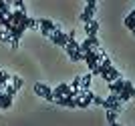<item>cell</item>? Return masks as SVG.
I'll return each instance as SVG.
<instances>
[{"label":"cell","mask_w":135,"mask_h":126,"mask_svg":"<svg viewBox=\"0 0 135 126\" xmlns=\"http://www.w3.org/2000/svg\"><path fill=\"white\" fill-rule=\"evenodd\" d=\"M91 74H93V76H101L107 84H111V82H115V80H119V78H121L119 70L111 64V60H109V58H103V62L97 66Z\"/></svg>","instance_id":"cell-1"},{"label":"cell","mask_w":135,"mask_h":126,"mask_svg":"<svg viewBox=\"0 0 135 126\" xmlns=\"http://www.w3.org/2000/svg\"><path fill=\"white\" fill-rule=\"evenodd\" d=\"M38 28H40V34H45L46 38H49L59 26H56L52 20H49V18H42V20H38Z\"/></svg>","instance_id":"cell-7"},{"label":"cell","mask_w":135,"mask_h":126,"mask_svg":"<svg viewBox=\"0 0 135 126\" xmlns=\"http://www.w3.org/2000/svg\"><path fill=\"white\" fill-rule=\"evenodd\" d=\"M55 104L67 106V108H77V98H61V100H55Z\"/></svg>","instance_id":"cell-14"},{"label":"cell","mask_w":135,"mask_h":126,"mask_svg":"<svg viewBox=\"0 0 135 126\" xmlns=\"http://www.w3.org/2000/svg\"><path fill=\"white\" fill-rule=\"evenodd\" d=\"M51 38V42L55 44V46H61V48H67V42H69V32H65V30H61V26L56 28L55 32L49 36Z\"/></svg>","instance_id":"cell-4"},{"label":"cell","mask_w":135,"mask_h":126,"mask_svg":"<svg viewBox=\"0 0 135 126\" xmlns=\"http://www.w3.org/2000/svg\"><path fill=\"white\" fill-rule=\"evenodd\" d=\"M105 110H113V112H121V100H119L117 94H109L107 98H105V104H103Z\"/></svg>","instance_id":"cell-6"},{"label":"cell","mask_w":135,"mask_h":126,"mask_svg":"<svg viewBox=\"0 0 135 126\" xmlns=\"http://www.w3.org/2000/svg\"><path fill=\"white\" fill-rule=\"evenodd\" d=\"M12 6H14V8H16V10H24V0H14V2H10Z\"/></svg>","instance_id":"cell-21"},{"label":"cell","mask_w":135,"mask_h":126,"mask_svg":"<svg viewBox=\"0 0 135 126\" xmlns=\"http://www.w3.org/2000/svg\"><path fill=\"white\" fill-rule=\"evenodd\" d=\"M71 88L79 92V88H81V76H75V78H73V82H71Z\"/></svg>","instance_id":"cell-19"},{"label":"cell","mask_w":135,"mask_h":126,"mask_svg":"<svg viewBox=\"0 0 135 126\" xmlns=\"http://www.w3.org/2000/svg\"><path fill=\"white\" fill-rule=\"evenodd\" d=\"M34 94H38L40 98H45V100H49V102H55V96H52V90L46 84H42V82H34Z\"/></svg>","instance_id":"cell-5"},{"label":"cell","mask_w":135,"mask_h":126,"mask_svg":"<svg viewBox=\"0 0 135 126\" xmlns=\"http://www.w3.org/2000/svg\"><path fill=\"white\" fill-rule=\"evenodd\" d=\"M79 48H81V52H89V50H99L101 48V44H99V36L97 38H85L83 42H79Z\"/></svg>","instance_id":"cell-8"},{"label":"cell","mask_w":135,"mask_h":126,"mask_svg":"<svg viewBox=\"0 0 135 126\" xmlns=\"http://www.w3.org/2000/svg\"><path fill=\"white\" fill-rule=\"evenodd\" d=\"M111 126H121V124H117V122H115V124H111Z\"/></svg>","instance_id":"cell-23"},{"label":"cell","mask_w":135,"mask_h":126,"mask_svg":"<svg viewBox=\"0 0 135 126\" xmlns=\"http://www.w3.org/2000/svg\"><path fill=\"white\" fill-rule=\"evenodd\" d=\"M4 92H6V94H10L12 98H14V94H16L18 90H16L14 86H12V84H6V86H4Z\"/></svg>","instance_id":"cell-20"},{"label":"cell","mask_w":135,"mask_h":126,"mask_svg":"<svg viewBox=\"0 0 135 126\" xmlns=\"http://www.w3.org/2000/svg\"><path fill=\"white\" fill-rule=\"evenodd\" d=\"M125 28H127V30H131V32L135 30V10H131V14H127V16H125Z\"/></svg>","instance_id":"cell-15"},{"label":"cell","mask_w":135,"mask_h":126,"mask_svg":"<svg viewBox=\"0 0 135 126\" xmlns=\"http://www.w3.org/2000/svg\"><path fill=\"white\" fill-rule=\"evenodd\" d=\"M91 80H93V74H85L81 76V88H79V96L87 90H91Z\"/></svg>","instance_id":"cell-12"},{"label":"cell","mask_w":135,"mask_h":126,"mask_svg":"<svg viewBox=\"0 0 135 126\" xmlns=\"http://www.w3.org/2000/svg\"><path fill=\"white\" fill-rule=\"evenodd\" d=\"M10 82V74L4 70H0V90H4V86Z\"/></svg>","instance_id":"cell-16"},{"label":"cell","mask_w":135,"mask_h":126,"mask_svg":"<svg viewBox=\"0 0 135 126\" xmlns=\"http://www.w3.org/2000/svg\"><path fill=\"white\" fill-rule=\"evenodd\" d=\"M93 104L103 106V104H105V98H101V96H97V94H95V96H93Z\"/></svg>","instance_id":"cell-22"},{"label":"cell","mask_w":135,"mask_h":126,"mask_svg":"<svg viewBox=\"0 0 135 126\" xmlns=\"http://www.w3.org/2000/svg\"><path fill=\"white\" fill-rule=\"evenodd\" d=\"M103 58H107V54H105V50H103V48H99V50H89V52H85V54H83V62L89 66L91 72H93L97 66L103 62Z\"/></svg>","instance_id":"cell-2"},{"label":"cell","mask_w":135,"mask_h":126,"mask_svg":"<svg viewBox=\"0 0 135 126\" xmlns=\"http://www.w3.org/2000/svg\"><path fill=\"white\" fill-rule=\"evenodd\" d=\"M97 0H89L87 2V6H85V10L83 14H81V22H83V26L85 24H89L91 20H95V14H97Z\"/></svg>","instance_id":"cell-3"},{"label":"cell","mask_w":135,"mask_h":126,"mask_svg":"<svg viewBox=\"0 0 135 126\" xmlns=\"http://www.w3.org/2000/svg\"><path fill=\"white\" fill-rule=\"evenodd\" d=\"M85 34H87V38H97L99 36V20H91L89 24H85Z\"/></svg>","instance_id":"cell-10"},{"label":"cell","mask_w":135,"mask_h":126,"mask_svg":"<svg viewBox=\"0 0 135 126\" xmlns=\"http://www.w3.org/2000/svg\"><path fill=\"white\" fill-rule=\"evenodd\" d=\"M135 98V88L133 84H131V80H125V88L121 90V94H119V100L121 102H127V100Z\"/></svg>","instance_id":"cell-9"},{"label":"cell","mask_w":135,"mask_h":126,"mask_svg":"<svg viewBox=\"0 0 135 126\" xmlns=\"http://www.w3.org/2000/svg\"><path fill=\"white\" fill-rule=\"evenodd\" d=\"M10 106H12V96L6 94V92H2L0 94V110H8Z\"/></svg>","instance_id":"cell-13"},{"label":"cell","mask_w":135,"mask_h":126,"mask_svg":"<svg viewBox=\"0 0 135 126\" xmlns=\"http://www.w3.org/2000/svg\"><path fill=\"white\" fill-rule=\"evenodd\" d=\"M2 92H4V90H0V94H2Z\"/></svg>","instance_id":"cell-24"},{"label":"cell","mask_w":135,"mask_h":126,"mask_svg":"<svg viewBox=\"0 0 135 126\" xmlns=\"http://www.w3.org/2000/svg\"><path fill=\"white\" fill-rule=\"evenodd\" d=\"M125 88V78H119V80H115V82H111L109 84V92L111 94H121V90Z\"/></svg>","instance_id":"cell-11"},{"label":"cell","mask_w":135,"mask_h":126,"mask_svg":"<svg viewBox=\"0 0 135 126\" xmlns=\"http://www.w3.org/2000/svg\"><path fill=\"white\" fill-rule=\"evenodd\" d=\"M10 84L16 88V90H20V88L24 86V80H22L20 76H10Z\"/></svg>","instance_id":"cell-17"},{"label":"cell","mask_w":135,"mask_h":126,"mask_svg":"<svg viewBox=\"0 0 135 126\" xmlns=\"http://www.w3.org/2000/svg\"><path fill=\"white\" fill-rule=\"evenodd\" d=\"M107 122H109V126L115 124V122H117V112H113V110H107Z\"/></svg>","instance_id":"cell-18"}]
</instances>
